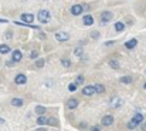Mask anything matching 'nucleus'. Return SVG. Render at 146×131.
<instances>
[{"instance_id":"obj_6","label":"nucleus","mask_w":146,"mask_h":131,"mask_svg":"<svg viewBox=\"0 0 146 131\" xmlns=\"http://www.w3.org/2000/svg\"><path fill=\"white\" fill-rule=\"evenodd\" d=\"M21 21L26 23V24H31L34 21V14H31V13H23L21 14Z\"/></svg>"},{"instance_id":"obj_3","label":"nucleus","mask_w":146,"mask_h":131,"mask_svg":"<svg viewBox=\"0 0 146 131\" xmlns=\"http://www.w3.org/2000/svg\"><path fill=\"white\" fill-rule=\"evenodd\" d=\"M112 17H113V14H112L109 10L102 11V13H101V24H106V23H109V21L112 20Z\"/></svg>"},{"instance_id":"obj_34","label":"nucleus","mask_w":146,"mask_h":131,"mask_svg":"<svg viewBox=\"0 0 146 131\" xmlns=\"http://www.w3.org/2000/svg\"><path fill=\"white\" fill-rule=\"evenodd\" d=\"M141 128H142V131H146V123L142 124V127H141Z\"/></svg>"},{"instance_id":"obj_18","label":"nucleus","mask_w":146,"mask_h":131,"mask_svg":"<svg viewBox=\"0 0 146 131\" xmlns=\"http://www.w3.org/2000/svg\"><path fill=\"white\" fill-rule=\"evenodd\" d=\"M133 80H132V77L131 76H123V77H121V83H123V84H131Z\"/></svg>"},{"instance_id":"obj_25","label":"nucleus","mask_w":146,"mask_h":131,"mask_svg":"<svg viewBox=\"0 0 146 131\" xmlns=\"http://www.w3.org/2000/svg\"><path fill=\"white\" fill-rule=\"evenodd\" d=\"M61 64H62L64 67H71V61H70L68 58H62V60H61Z\"/></svg>"},{"instance_id":"obj_26","label":"nucleus","mask_w":146,"mask_h":131,"mask_svg":"<svg viewBox=\"0 0 146 131\" xmlns=\"http://www.w3.org/2000/svg\"><path fill=\"white\" fill-rule=\"evenodd\" d=\"M84 81H85V79H84V76H78V77H77V80H75V83H77V86H78V84H82Z\"/></svg>"},{"instance_id":"obj_36","label":"nucleus","mask_w":146,"mask_h":131,"mask_svg":"<svg viewBox=\"0 0 146 131\" xmlns=\"http://www.w3.org/2000/svg\"><path fill=\"white\" fill-rule=\"evenodd\" d=\"M37 131H46V130H44V128H38Z\"/></svg>"},{"instance_id":"obj_37","label":"nucleus","mask_w":146,"mask_h":131,"mask_svg":"<svg viewBox=\"0 0 146 131\" xmlns=\"http://www.w3.org/2000/svg\"><path fill=\"white\" fill-rule=\"evenodd\" d=\"M143 87H145V90H146V83H145V84H143Z\"/></svg>"},{"instance_id":"obj_21","label":"nucleus","mask_w":146,"mask_h":131,"mask_svg":"<svg viewBox=\"0 0 146 131\" xmlns=\"http://www.w3.org/2000/svg\"><path fill=\"white\" fill-rule=\"evenodd\" d=\"M10 51V47L7 44H0V53L1 54H7Z\"/></svg>"},{"instance_id":"obj_20","label":"nucleus","mask_w":146,"mask_h":131,"mask_svg":"<svg viewBox=\"0 0 146 131\" xmlns=\"http://www.w3.org/2000/svg\"><path fill=\"white\" fill-rule=\"evenodd\" d=\"M46 111H47V108L43 107V105H37V107H36V113H37L38 116H43Z\"/></svg>"},{"instance_id":"obj_13","label":"nucleus","mask_w":146,"mask_h":131,"mask_svg":"<svg viewBox=\"0 0 146 131\" xmlns=\"http://www.w3.org/2000/svg\"><path fill=\"white\" fill-rule=\"evenodd\" d=\"M136 44H138V40H136V39H131V40L125 42V47H126L128 50H132V48L136 47Z\"/></svg>"},{"instance_id":"obj_10","label":"nucleus","mask_w":146,"mask_h":131,"mask_svg":"<svg viewBox=\"0 0 146 131\" xmlns=\"http://www.w3.org/2000/svg\"><path fill=\"white\" fill-rule=\"evenodd\" d=\"M82 24H84V26H92V24H94V17H92L91 14H85V16L82 17Z\"/></svg>"},{"instance_id":"obj_35","label":"nucleus","mask_w":146,"mask_h":131,"mask_svg":"<svg viewBox=\"0 0 146 131\" xmlns=\"http://www.w3.org/2000/svg\"><path fill=\"white\" fill-rule=\"evenodd\" d=\"M0 23H7V20L6 19H0Z\"/></svg>"},{"instance_id":"obj_22","label":"nucleus","mask_w":146,"mask_h":131,"mask_svg":"<svg viewBox=\"0 0 146 131\" xmlns=\"http://www.w3.org/2000/svg\"><path fill=\"white\" fill-rule=\"evenodd\" d=\"M94 87H95V91H97L98 94H102V93H105V87H104L102 84H95Z\"/></svg>"},{"instance_id":"obj_31","label":"nucleus","mask_w":146,"mask_h":131,"mask_svg":"<svg viewBox=\"0 0 146 131\" xmlns=\"http://www.w3.org/2000/svg\"><path fill=\"white\" fill-rule=\"evenodd\" d=\"M91 131H101V130H99L98 126H95V127H91Z\"/></svg>"},{"instance_id":"obj_9","label":"nucleus","mask_w":146,"mask_h":131,"mask_svg":"<svg viewBox=\"0 0 146 131\" xmlns=\"http://www.w3.org/2000/svg\"><path fill=\"white\" fill-rule=\"evenodd\" d=\"M97 91H95V87L94 86H85L82 88V94L84 95H94Z\"/></svg>"},{"instance_id":"obj_14","label":"nucleus","mask_w":146,"mask_h":131,"mask_svg":"<svg viewBox=\"0 0 146 131\" xmlns=\"http://www.w3.org/2000/svg\"><path fill=\"white\" fill-rule=\"evenodd\" d=\"M67 105H68V108L74 110V108H77V107H78V100H77V98H71V100H68Z\"/></svg>"},{"instance_id":"obj_30","label":"nucleus","mask_w":146,"mask_h":131,"mask_svg":"<svg viewBox=\"0 0 146 131\" xmlns=\"http://www.w3.org/2000/svg\"><path fill=\"white\" fill-rule=\"evenodd\" d=\"M38 39L44 40V39H46V34H44V33H38Z\"/></svg>"},{"instance_id":"obj_16","label":"nucleus","mask_w":146,"mask_h":131,"mask_svg":"<svg viewBox=\"0 0 146 131\" xmlns=\"http://www.w3.org/2000/svg\"><path fill=\"white\" fill-rule=\"evenodd\" d=\"M50 120L47 118V117H44V116H40L38 118H37V124L38 126H44V124H48Z\"/></svg>"},{"instance_id":"obj_17","label":"nucleus","mask_w":146,"mask_h":131,"mask_svg":"<svg viewBox=\"0 0 146 131\" xmlns=\"http://www.w3.org/2000/svg\"><path fill=\"white\" fill-rule=\"evenodd\" d=\"M108 64H109L113 70H118V69H119V63H118V60H113V58H112V60L108 61Z\"/></svg>"},{"instance_id":"obj_32","label":"nucleus","mask_w":146,"mask_h":131,"mask_svg":"<svg viewBox=\"0 0 146 131\" xmlns=\"http://www.w3.org/2000/svg\"><path fill=\"white\" fill-rule=\"evenodd\" d=\"M6 39H11V33H10V32L6 33Z\"/></svg>"},{"instance_id":"obj_12","label":"nucleus","mask_w":146,"mask_h":131,"mask_svg":"<svg viewBox=\"0 0 146 131\" xmlns=\"http://www.w3.org/2000/svg\"><path fill=\"white\" fill-rule=\"evenodd\" d=\"M101 123H102V126H105V127L112 126V124H113V117H112V116H105V117H102Z\"/></svg>"},{"instance_id":"obj_5","label":"nucleus","mask_w":146,"mask_h":131,"mask_svg":"<svg viewBox=\"0 0 146 131\" xmlns=\"http://www.w3.org/2000/svg\"><path fill=\"white\" fill-rule=\"evenodd\" d=\"M55 40L57 42H67V40H70V34L67 33V32H57L55 33Z\"/></svg>"},{"instance_id":"obj_23","label":"nucleus","mask_w":146,"mask_h":131,"mask_svg":"<svg viewBox=\"0 0 146 131\" xmlns=\"http://www.w3.org/2000/svg\"><path fill=\"white\" fill-rule=\"evenodd\" d=\"M74 54H75L77 57H82V54H84V50H82V47H77V48L74 50Z\"/></svg>"},{"instance_id":"obj_24","label":"nucleus","mask_w":146,"mask_h":131,"mask_svg":"<svg viewBox=\"0 0 146 131\" xmlns=\"http://www.w3.org/2000/svg\"><path fill=\"white\" fill-rule=\"evenodd\" d=\"M43 66H44V58H37L36 60V67L37 69H41Z\"/></svg>"},{"instance_id":"obj_7","label":"nucleus","mask_w":146,"mask_h":131,"mask_svg":"<svg viewBox=\"0 0 146 131\" xmlns=\"http://www.w3.org/2000/svg\"><path fill=\"white\" fill-rule=\"evenodd\" d=\"M123 105V100L119 98V97H112L111 98V107L112 108H119Z\"/></svg>"},{"instance_id":"obj_4","label":"nucleus","mask_w":146,"mask_h":131,"mask_svg":"<svg viewBox=\"0 0 146 131\" xmlns=\"http://www.w3.org/2000/svg\"><path fill=\"white\" fill-rule=\"evenodd\" d=\"M70 11L72 16H80L84 11V4H74V6H71Z\"/></svg>"},{"instance_id":"obj_15","label":"nucleus","mask_w":146,"mask_h":131,"mask_svg":"<svg viewBox=\"0 0 146 131\" xmlns=\"http://www.w3.org/2000/svg\"><path fill=\"white\" fill-rule=\"evenodd\" d=\"M113 27H115V32H118V33H121V32L125 30V24H123L122 21H116Z\"/></svg>"},{"instance_id":"obj_28","label":"nucleus","mask_w":146,"mask_h":131,"mask_svg":"<svg viewBox=\"0 0 146 131\" xmlns=\"http://www.w3.org/2000/svg\"><path fill=\"white\" fill-rule=\"evenodd\" d=\"M91 37H92V39H99V33H98V32H92V33H91Z\"/></svg>"},{"instance_id":"obj_11","label":"nucleus","mask_w":146,"mask_h":131,"mask_svg":"<svg viewBox=\"0 0 146 131\" xmlns=\"http://www.w3.org/2000/svg\"><path fill=\"white\" fill-rule=\"evenodd\" d=\"M11 58H13V61H14V63H19V61H21V58H23V54H21V51H20V50H14V51L11 53Z\"/></svg>"},{"instance_id":"obj_29","label":"nucleus","mask_w":146,"mask_h":131,"mask_svg":"<svg viewBox=\"0 0 146 131\" xmlns=\"http://www.w3.org/2000/svg\"><path fill=\"white\" fill-rule=\"evenodd\" d=\"M30 57H31V58H36V57H38V53H37V51L34 50V51H31V54H30Z\"/></svg>"},{"instance_id":"obj_8","label":"nucleus","mask_w":146,"mask_h":131,"mask_svg":"<svg viewBox=\"0 0 146 131\" xmlns=\"http://www.w3.org/2000/svg\"><path fill=\"white\" fill-rule=\"evenodd\" d=\"M14 81H16V84L21 86V84H26V83H27V77H26V74H21V73H20V74L16 76Z\"/></svg>"},{"instance_id":"obj_27","label":"nucleus","mask_w":146,"mask_h":131,"mask_svg":"<svg viewBox=\"0 0 146 131\" xmlns=\"http://www.w3.org/2000/svg\"><path fill=\"white\" fill-rule=\"evenodd\" d=\"M68 90H70L71 93H72V91H75V90H77V83H71V84L68 86Z\"/></svg>"},{"instance_id":"obj_19","label":"nucleus","mask_w":146,"mask_h":131,"mask_svg":"<svg viewBox=\"0 0 146 131\" xmlns=\"http://www.w3.org/2000/svg\"><path fill=\"white\" fill-rule=\"evenodd\" d=\"M11 105H14V107H21V105H23V100H21V98H13V100H11Z\"/></svg>"},{"instance_id":"obj_2","label":"nucleus","mask_w":146,"mask_h":131,"mask_svg":"<svg viewBox=\"0 0 146 131\" xmlns=\"http://www.w3.org/2000/svg\"><path fill=\"white\" fill-rule=\"evenodd\" d=\"M50 19H51V14H50L48 10H40V11L37 13V20H38L40 23H43V24L48 23Z\"/></svg>"},{"instance_id":"obj_33","label":"nucleus","mask_w":146,"mask_h":131,"mask_svg":"<svg viewBox=\"0 0 146 131\" xmlns=\"http://www.w3.org/2000/svg\"><path fill=\"white\" fill-rule=\"evenodd\" d=\"M115 43V42H106V43H105V46H106V47H108V46H112V44Z\"/></svg>"},{"instance_id":"obj_1","label":"nucleus","mask_w":146,"mask_h":131,"mask_svg":"<svg viewBox=\"0 0 146 131\" xmlns=\"http://www.w3.org/2000/svg\"><path fill=\"white\" fill-rule=\"evenodd\" d=\"M143 123V116L141 114V113H136L135 116H133V118L128 123V130H133V128H136L139 124H142Z\"/></svg>"}]
</instances>
